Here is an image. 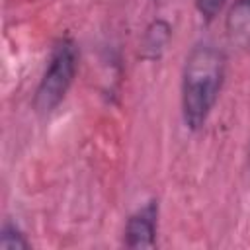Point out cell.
Segmentation results:
<instances>
[{"instance_id": "ba28073f", "label": "cell", "mask_w": 250, "mask_h": 250, "mask_svg": "<svg viewBox=\"0 0 250 250\" xmlns=\"http://www.w3.org/2000/svg\"><path fill=\"white\" fill-rule=\"evenodd\" d=\"M170 2H174V0H154L156 6H166V4H170Z\"/></svg>"}, {"instance_id": "7a4b0ae2", "label": "cell", "mask_w": 250, "mask_h": 250, "mask_svg": "<svg viewBox=\"0 0 250 250\" xmlns=\"http://www.w3.org/2000/svg\"><path fill=\"white\" fill-rule=\"evenodd\" d=\"M78 72V47L70 37L55 41L47 68L33 94V109L39 115L53 113L66 98Z\"/></svg>"}, {"instance_id": "8992f818", "label": "cell", "mask_w": 250, "mask_h": 250, "mask_svg": "<svg viewBox=\"0 0 250 250\" xmlns=\"http://www.w3.org/2000/svg\"><path fill=\"white\" fill-rule=\"evenodd\" d=\"M29 246H31L29 240L25 238L23 230L18 225H14L10 221H6L2 225V229H0V248L2 250H27Z\"/></svg>"}, {"instance_id": "52a82bcc", "label": "cell", "mask_w": 250, "mask_h": 250, "mask_svg": "<svg viewBox=\"0 0 250 250\" xmlns=\"http://www.w3.org/2000/svg\"><path fill=\"white\" fill-rule=\"evenodd\" d=\"M223 4H225V0H195V6L205 20H213L221 12Z\"/></svg>"}, {"instance_id": "9c48e42d", "label": "cell", "mask_w": 250, "mask_h": 250, "mask_svg": "<svg viewBox=\"0 0 250 250\" xmlns=\"http://www.w3.org/2000/svg\"><path fill=\"white\" fill-rule=\"evenodd\" d=\"M248 166H250V150H248Z\"/></svg>"}, {"instance_id": "277c9868", "label": "cell", "mask_w": 250, "mask_h": 250, "mask_svg": "<svg viewBox=\"0 0 250 250\" xmlns=\"http://www.w3.org/2000/svg\"><path fill=\"white\" fill-rule=\"evenodd\" d=\"M229 43L250 53V0H234L225 18Z\"/></svg>"}, {"instance_id": "3957f363", "label": "cell", "mask_w": 250, "mask_h": 250, "mask_svg": "<svg viewBox=\"0 0 250 250\" xmlns=\"http://www.w3.org/2000/svg\"><path fill=\"white\" fill-rule=\"evenodd\" d=\"M158 232V201L150 199L129 215L123 229L127 248H154Z\"/></svg>"}, {"instance_id": "6da1fadb", "label": "cell", "mask_w": 250, "mask_h": 250, "mask_svg": "<svg viewBox=\"0 0 250 250\" xmlns=\"http://www.w3.org/2000/svg\"><path fill=\"white\" fill-rule=\"evenodd\" d=\"M227 57L213 43H197L186 57L182 72V117L189 131H199L217 100L225 82Z\"/></svg>"}, {"instance_id": "5b68a950", "label": "cell", "mask_w": 250, "mask_h": 250, "mask_svg": "<svg viewBox=\"0 0 250 250\" xmlns=\"http://www.w3.org/2000/svg\"><path fill=\"white\" fill-rule=\"evenodd\" d=\"M170 37H172V27H170V23H168L166 20H160V18H158V20H152V21L146 25L145 33H143L141 57L146 59V61L158 59V57L164 53V49H166Z\"/></svg>"}]
</instances>
